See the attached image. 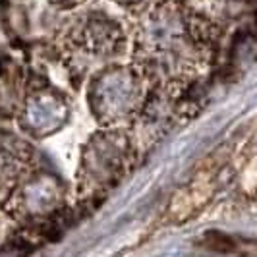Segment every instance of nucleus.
Returning <instances> with one entry per match:
<instances>
[{"mask_svg": "<svg viewBox=\"0 0 257 257\" xmlns=\"http://www.w3.org/2000/svg\"><path fill=\"white\" fill-rule=\"evenodd\" d=\"M130 149L132 147L124 134H106L101 140H95L93 149L85 153V184L95 190L112 186L128 167Z\"/></svg>", "mask_w": 257, "mask_h": 257, "instance_id": "nucleus-3", "label": "nucleus"}, {"mask_svg": "<svg viewBox=\"0 0 257 257\" xmlns=\"http://www.w3.org/2000/svg\"><path fill=\"white\" fill-rule=\"evenodd\" d=\"M118 4H124V6H136V4H143L145 0H114Z\"/></svg>", "mask_w": 257, "mask_h": 257, "instance_id": "nucleus-6", "label": "nucleus"}, {"mask_svg": "<svg viewBox=\"0 0 257 257\" xmlns=\"http://www.w3.org/2000/svg\"><path fill=\"white\" fill-rule=\"evenodd\" d=\"M99 101L93 104L106 122H118L142 106V76L130 70H112L99 79Z\"/></svg>", "mask_w": 257, "mask_h": 257, "instance_id": "nucleus-2", "label": "nucleus"}, {"mask_svg": "<svg viewBox=\"0 0 257 257\" xmlns=\"http://www.w3.org/2000/svg\"><path fill=\"white\" fill-rule=\"evenodd\" d=\"M54 6H58V8H77V6H81V4H85L87 0H51Z\"/></svg>", "mask_w": 257, "mask_h": 257, "instance_id": "nucleus-5", "label": "nucleus"}, {"mask_svg": "<svg viewBox=\"0 0 257 257\" xmlns=\"http://www.w3.org/2000/svg\"><path fill=\"white\" fill-rule=\"evenodd\" d=\"M138 45L153 68H184L197 64L211 45V27L199 14L178 0H155L140 18ZM176 70V72H178Z\"/></svg>", "mask_w": 257, "mask_h": 257, "instance_id": "nucleus-1", "label": "nucleus"}, {"mask_svg": "<svg viewBox=\"0 0 257 257\" xmlns=\"http://www.w3.org/2000/svg\"><path fill=\"white\" fill-rule=\"evenodd\" d=\"M76 41L79 49L97 56L114 54L124 45V31L112 18L103 14H91L77 24Z\"/></svg>", "mask_w": 257, "mask_h": 257, "instance_id": "nucleus-4", "label": "nucleus"}]
</instances>
